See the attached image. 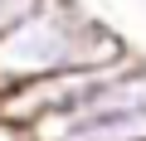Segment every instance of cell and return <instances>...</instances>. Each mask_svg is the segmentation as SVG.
<instances>
[{"mask_svg":"<svg viewBox=\"0 0 146 141\" xmlns=\"http://www.w3.org/2000/svg\"><path fill=\"white\" fill-rule=\"evenodd\" d=\"M78 5H93V0H78Z\"/></svg>","mask_w":146,"mask_h":141,"instance_id":"277c9868","label":"cell"},{"mask_svg":"<svg viewBox=\"0 0 146 141\" xmlns=\"http://www.w3.org/2000/svg\"><path fill=\"white\" fill-rule=\"evenodd\" d=\"M131 58V44L78 0H34L0 29V88L58 73H93Z\"/></svg>","mask_w":146,"mask_h":141,"instance_id":"6da1fadb","label":"cell"},{"mask_svg":"<svg viewBox=\"0 0 146 141\" xmlns=\"http://www.w3.org/2000/svg\"><path fill=\"white\" fill-rule=\"evenodd\" d=\"M0 141H25V131H10V126H0Z\"/></svg>","mask_w":146,"mask_h":141,"instance_id":"3957f363","label":"cell"},{"mask_svg":"<svg viewBox=\"0 0 146 141\" xmlns=\"http://www.w3.org/2000/svg\"><path fill=\"white\" fill-rule=\"evenodd\" d=\"M29 5H34V0H0V29H5L10 20H20V15L29 10Z\"/></svg>","mask_w":146,"mask_h":141,"instance_id":"7a4b0ae2","label":"cell"}]
</instances>
